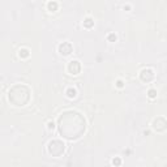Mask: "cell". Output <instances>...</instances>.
<instances>
[{"label": "cell", "mask_w": 167, "mask_h": 167, "mask_svg": "<svg viewBox=\"0 0 167 167\" xmlns=\"http://www.w3.org/2000/svg\"><path fill=\"white\" fill-rule=\"evenodd\" d=\"M57 128H59V133L63 137L68 140H76L81 137L82 133L86 129L85 118L77 111H65L59 116Z\"/></svg>", "instance_id": "obj_1"}, {"label": "cell", "mask_w": 167, "mask_h": 167, "mask_svg": "<svg viewBox=\"0 0 167 167\" xmlns=\"http://www.w3.org/2000/svg\"><path fill=\"white\" fill-rule=\"evenodd\" d=\"M30 89L29 86L24 85V84H17V85H14L13 88L9 90V94H8V99L9 102H12L13 106H17V107H21V102H20V97L22 99L24 105H28V102L30 101Z\"/></svg>", "instance_id": "obj_2"}, {"label": "cell", "mask_w": 167, "mask_h": 167, "mask_svg": "<svg viewBox=\"0 0 167 167\" xmlns=\"http://www.w3.org/2000/svg\"><path fill=\"white\" fill-rule=\"evenodd\" d=\"M48 153L51 154L54 157H60L63 153H64V149H65V145L63 141L60 140H52V141L48 142Z\"/></svg>", "instance_id": "obj_3"}, {"label": "cell", "mask_w": 167, "mask_h": 167, "mask_svg": "<svg viewBox=\"0 0 167 167\" xmlns=\"http://www.w3.org/2000/svg\"><path fill=\"white\" fill-rule=\"evenodd\" d=\"M72 51H73V47H72V45L69 42H63L59 45V52L63 56H68Z\"/></svg>", "instance_id": "obj_4"}, {"label": "cell", "mask_w": 167, "mask_h": 167, "mask_svg": "<svg viewBox=\"0 0 167 167\" xmlns=\"http://www.w3.org/2000/svg\"><path fill=\"white\" fill-rule=\"evenodd\" d=\"M153 128L157 132H164V130H166V122H164V118H157L153 123Z\"/></svg>", "instance_id": "obj_5"}, {"label": "cell", "mask_w": 167, "mask_h": 167, "mask_svg": "<svg viewBox=\"0 0 167 167\" xmlns=\"http://www.w3.org/2000/svg\"><path fill=\"white\" fill-rule=\"evenodd\" d=\"M80 71H81V65H80V62L77 60H72L68 64V72L71 74H78Z\"/></svg>", "instance_id": "obj_6"}, {"label": "cell", "mask_w": 167, "mask_h": 167, "mask_svg": "<svg viewBox=\"0 0 167 167\" xmlns=\"http://www.w3.org/2000/svg\"><path fill=\"white\" fill-rule=\"evenodd\" d=\"M140 77H141V80L142 81H145V82H149V81H151V80L154 78V72L151 71V69H142L141 71V73H140Z\"/></svg>", "instance_id": "obj_7"}, {"label": "cell", "mask_w": 167, "mask_h": 167, "mask_svg": "<svg viewBox=\"0 0 167 167\" xmlns=\"http://www.w3.org/2000/svg\"><path fill=\"white\" fill-rule=\"evenodd\" d=\"M82 25L85 26V28H91V26L94 25V21H93V18L91 17H86L85 20H84V24H82Z\"/></svg>", "instance_id": "obj_8"}, {"label": "cell", "mask_w": 167, "mask_h": 167, "mask_svg": "<svg viewBox=\"0 0 167 167\" xmlns=\"http://www.w3.org/2000/svg\"><path fill=\"white\" fill-rule=\"evenodd\" d=\"M47 7H48V9H50V11H56L57 9V3L56 1H48L47 3Z\"/></svg>", "instance_id": "obj_9"}, {"label": "cell", "mask_w": 167, "mask_h": 167, "mask_svg": "<svg viewBox=\"0 0 167 167\" xmlns=\"http://www.w3.org/2000/svg\"><path fill=\"white\" fill-rule=\"evenodd\" d=\"M76 94H77V91L74 90V89H72V88H69L68 90H67V95H68L69 98H74V97H76Z\"/></svg>", "instance_id": "obj_10"}, {"label": "cell", "mask_w": 167, "mask_h": 167, "mask_svg": "<svg viewBox=\"0 0 167 167\" xmlns=\"http://www.w3.org/2000/svg\"><path fill=\"white\" fill-rule=\"evenodd\" d=\"M20 56L21 57H28L29 56V50H28V48H22V50H20Z\"/></svg>", "instance_id": "obj_11"}, {"label": "cell", "mask_w": 167, "mask_h": 167, "mask_svg": "<svg viewBox=\"0 0 167 167\" xmlns=\"http://www.w3.org/2000/svg\"><path fill=\"white\" fill-rule=\"evenodd\" d=\"M156 95H157V91L154 90V89H150V90H149V97H150V98H156Z\"/></svg>", "instance_id": "obj_12"}, {"label": "cell", "mask_w": 167, "mask_h": 167, "mask_svg": "<svg viewBox=\"0 0 167 167\" xmlns=\"http://www.w3.org/2000/svg\"><path fill=\"white\" fill-rule=\"evenodd\" d=\"M112 163L115 164V166H119V164L122 163V161H120L119 158H115V159H112Z\"/></svg>", "instance_id": "obj_13"}, {"label": "cell", "mask_w": 167, "mask_h": 167, "mask_svg": "<svg viewBox=\"0 0 167 167\" xmlns=\"http://www.w3.org/2000/svg\"><path fill=\"white\" fill-rule=\"evenodd\" d=\"M108 41H116V35L115 34H108Z\"/></svg>", "instance_id": "obj_14"}, {"label": "cell", "mask_w": 167, "mask_h": 167, "mask_svg": "<svg viewBox=\"0 0 167 167\" xmlns=\"http://www.w3.org/2000/svg\"><path fill=\"white\" fill-rule=\"evenodd\" d=\"M54 127H55V125H54V123H52V122L48 123V129H54Z\"/></svg>", "instance_id": "obj_15"}, {"label": "cell", "mask_w": 167, "mask_h": 167, "mask_svg": "<svg viewBox=\"0 0 167 167\" xmlns=\"http://www.w3.org/2000/svg\"><path fill=\"white\" fill-rule=\"evenodd\" d=\"M116 85L119 86V88H122V86H123V82H122V81H120V80H119V81H118V84H116Z\"/></svg>", "instance_id": "obj_16"}]
</instances>
